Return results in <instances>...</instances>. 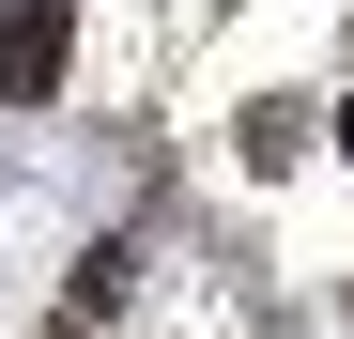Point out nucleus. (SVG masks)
I'll list each match as a JSON object with an SVG mask.
<instances>
[{
    "mask_svg": "<svg viewBox=\"0 0 354 339\" xmlns=\"http://www.w3.org/2000/svg\"><path fill=\"white\" fill-rule=\"evenodd\" d=\"M46 339H77V309H62V324H46Z\"/></svg>",
    "mask_w": 354,
    "mask_h": 339,
    "instance_id": "nucleus-3",
    "label": "nucleus"
},
{
    "mask_svg": "<svg viewBox=\"0 0 354 339\" xmlns=\"http://www.w3.org/2000/svg\"><path fill=\"white\" fill-rule=\"evenodd\" d=\"M339 154H354V93H339Z\"/></svg>",
    "mask_w": 354,
    "mask_h": 339,
    "instance_id": "nucleus-2",
    "label": "nucleus"
},
{
    "mask_svg": "<svg viewBox=\"0 0 354 339\" xmlns=\"http://www.w3.org/2000/svg\"><path fill=\"white\" fill-rule=\"evenodd\" d=\"M77 77V16L62 0H0V108H46Z\"/></svg>",
    "mask_w": 354,
    "mask_h": 339,
    "instance_id": "nucleus-1",
    "label": "nucleus"
}]
</instances>
